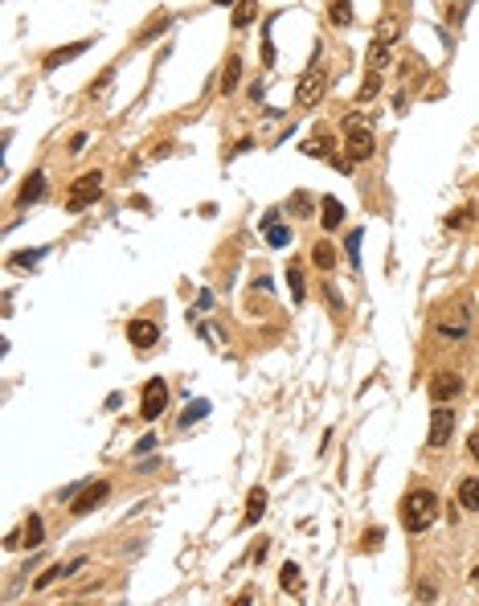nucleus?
<instances>
[{"label": "nucleus", "instance_id": "b1692460", "mask_svg": "<svg viewBox=\"0 0 479 606\" xmlns=\"http://www.w3.org/2000/svg\"><path fill=\"white\" fill-rule=\"evenodd\" d=\"M332 135H320V140H307V144H303V152H307V156H332Z\"/></svg>", "mask_w": 479, "mask_h": 606}, {"label": "nucleus", "instance_id": "9b49d317", "mask_svg": "<svg viewBox=\"0 0 479 606\" xmlns=\"http://www.w3.org/2000/svg\"><path fill=\"white\" fill-rule=\"evenodd\" d=\"M41 197H46V172H29V177H25V184H21V205H37V201H41Z\"/></svg>", "mask_w": 479, "mask_h": 606}, {"label": "nucleus", "instance_id": "f704fd0d", "mask_svg": "<svg viewBox=\"0 0 479 606\" xmlns=\"http://www.w3.org/2000/svg\"><path fill=\"white\" fill-rule=\"evenodd\" d=\"M152 446H156V434H144V439L135 442V451H140V455H148Z\"/></svg>", "mask_w": 479, "mask_h": 606}, {"label": "nucleus", "instance_id": "4be33fe9", "mask_svg": "<svg viewBox=\"0 0 479 606\" xmlns=\"http://www.w3.org/2000/svg\"><path fill=\"white\" fill-rule=\"evenodd\" d=\"M41 540H46V528H41V516H29V521H25V545H29V549H37Z\"/></svg>", "mask_w": 479, "mask_h": 606}, {"label": "nucleus", "instance_id": "f257e3e1", "mask_svg": "<svg viewBox=\"0 0 479 606\" xmlns=\"http://www.w3.org/2000/svg\"><path fill=\"white\" fill-rule=\"evenodd\" d=\"M434 516H438V496L430 488H414L406 491V500H401V524L410 528V533H422V528H430L434 524Z\"/></svg>", "mask_w": 479, "mask_h": 606}, {"label": "nucleus", "instance_id": "7ed1b4c3", "mask_svg": "<svg viewBox=\"0 0 479 606\" xmlns=\"http://www.w3.org/2000/svg\"><path fill=\"white\" fill-rule=\"evenodd\" d=\"M324 86H328V74H324V66H312L295 86V103L299 107H315L320 98H324Z\"/></svg>", "mask_w": 479, "mask_h": 606}, {"label": "nucleus", "instance_id": "39448f33", "mask_svg": "<svg viewBox=\"0 0 479 606\" xmlns=\"http://www.w3.org/2000/svg\"><path fill=\"white\" fill-rule=\"evenodd\" d=\"M102 189V172H83V177L70 184V213H83Z\"/></svg>", "mask_w": 479, "mask_h": 606}, {"label": "nucleus", "instance_id": "20e7f679", "mask_svg": "<svg viewBox=\"0 0 479 606\" xmlns=\"http://www.w3.org/2000/svg\"><path fill=\"white\" fill-rule=\"evenodd\" d=\"M107 496H111V484H107V479H99V484H86L78 496H70V512H74V516H86V512H95V508L107 504Z\"/></svg>", "mask_w": 479, "mask_h": 606}, {"label": "nucleus", "instance_id": "0eeeda50", "mask_svg": "<svg viewBox=\"0 0 479 606\" xmlns=\"http://www.w3.org/2000/svg\"><path fill=\"white\" fill-rule=\"evenodd\" d=\"M459 393H463V377H459V373H451V369H446V373H434V377H430V402H434V406L455 402Z\"/></svg>", "mask_w": 479, "mask_h": 606}, {"label": "nucleus", "instance_id": "f3484780", "mask_svg": "<svg viewBox=\"0 0 479 606\" xmlns=\"http://www.w3.org/2000/svg\"><path fill=\"white\" fill-rule=\"evenodd\" d=\"M238 78H242V58H226V70H221V95H233V86H238Z\"/></svg>", "mask_w": 479, "mask_h": 606}, {"label": "nucleus", "instance_id": "dca6fc26", "mask_svg": "<svg viewBox=\"0 0 479 606\" xmlns=\"http://www.w3.org/2000/svg\"><path fill=\"white\" fill-rule=\"evenodd\" d=\"M78 565H83V561H70V565H50V570H46V573L33 582V590H50L53 582H62V578H66V573H74Z\"/></svg>", "mask_w": 479, "mask_h": 606}, {"label": "nucleus", "instance_id": "393cba45", "mask_svg": "<svg viewBox=\"0 0 479 606\" xmlns=\"http://www.w3.org/2000/svg\"><path fill=\"white\" fill-rule=\"evenodd\" d=\"M266 242H270V246H287V242H291V229H287V226H275V221H266Z\"/></svg>", "mask_w": 479, "mask_h": 606}, {"label": "nucleus", "instance_id": "bb28decb", "mask_svg": "<svg viewBox=\"0 0 479 606\" xmlns=\"http://www.w3.org/2000/svg\"><path fill=\"white\" fill-rule=\"evenodd\" d=\"M279 582H283V590H291V586H299V565H295V561H287V565H283V573H279Z\"/></svg>", "mask_w": 479, "mask_h": 606}, {"label": "nucleus", "instance_id": "ddd939ff", "mask_svg": "<svg viewBox=\"0 0 479 606\" xmlns=\"http://www.w3.org/2000/svg\"><path fill=\"white\" fill-rule=\"evenodd\" d=\"M90 46H95V41L86 37V41H74V46H66V49H53L50 58H46V70H58L62 62H70V58H78V53H86Z\"/></svg>", "mask_w": 479, "mask_h": 606}, {"label": "nucleus", "instance_id": "1a4fd4ad", "mask_svg": "<svg viewBox=\"0 0 479 606\" xmlns=\"http://www.w3.org/2000/svg\"><path fill=\"white\" fill-rule=\"evenodd\" d=\"M467 328H471V311H467V303H459L451 315L438 320V332H443L446 340H463V336H467Z\"/></svg>", "mask_w": 479, "mask_h": 606}, {"label": "nucleus", "instance_id": "4c0bfd02", "mask_svg": "<svg viewBox=\"0 0 479 606\" xmlns=\"http://www.w3.org/2000/svg\"><path fill=\"white\" fill-rule=\"evenodd\" d=\"M471 582H475V586H479V565H475V570H471Z\"/></svg>", "mask_w": 479, "mask_h": 606}, {"label": "nucleus", "instance_id": "2eb2a0df", "mask_svg": "<svg viewBox=\"0 0 479 606\" xmlns=\"http://www.w3.org/2000/svg\"><path fill=\"white\" fill-rule=\"evenodd\" d=\"M364 62H369V70H373V74H381V70H385V66H389V41H373V46H369V53H364Z\"/></svg>", "mask_w": 479, "mask_h": 606}, {"label": "nucleus", "instance_id": "f03ea898", "mask_svg": "<svg viewBox=\"0 0 479 606\" xmlns=\"http://www.w3.org/2000/svg\"><path fill=\"white\" fill-rule=\"evenodd\" d=\"M373 131H369V123L364 119H357V115H348L344 119V152H348V160L357 164V160H369L373 156Z\"/></svg>", "mask_w": 479, "mask_h": 606}, {"label": "nucleus", "instance_id": "9d476101", "mask_svg": "<svg viewBox=\"0 0 479 606\" xmlns=\"http://www.w3.org/2000/svg\"><path fill=\"white\" fill-rule=\"evenodd\" d=\"M127 340L135 348H152V344L160 340V324H152V320H132L127 324Z\"/></svg>", "mask_w": 479, "mask_h": 606}, {"label": "nucleus", "instance_id": "412c9836", "mask_svg": "<svg viewBox=\"0 0 479 606\" xmlns=\"http://www.w3.org/2000/svg\"><path fill=\"white\" fill-rule=\"evenodd\" d=\"M328 21H332V25H340V29L352 25V4H348V0H332V4H328Z\"/></svg>", "mask_w": 479, "mask_h": 606}, {"label": "nucleus", "instance_id": "e433bc0d", "mask_svg": "<svg viewBox=\"0 0 479 606\" xmlns=\"http://www.w3.org/2000/svg\"><path fill=\"white\" fill-rule=\"evenodd\" d=\"M263 553H266V540H258V545L250 549V561H263Z\"/></svg>", "mask_w": 479, "mask_h": 606}, {"label": "nucleus", "instance_id": "7c9ffc66", "mask_svg": "<svg viewBox=\"0 0 479 606\" xmlns=\"http://www.w3.org/2000/svg\"><path fill=\"white\" fill-rule=\"evenodd\" d=\"M397 29H401V21H397V16H394V21H381V33H377V37H381V41H394Z\"/></svg>", "mask_w": 479, "mask_h": 606}, {"label": "nucleus", "instance_id": "4468645a", "mask_svg": "<svg viewBox=\"0 0 479 606\" xmlns=\"http://www.w3.org/2000/svg\"><path fill=\"white\" fill-rule=\"evenodd\" d=\"M320 217H324V229H340V221H344V205H340L336 197H324Z\"/></svg>", "mask_w": 479, "mask_h": 606}, {"label": "nucleus", "instance_id": "6ab92c4d", "mask_svg": "<svg viewBox=\"0 0 479 606\" xmlns=\"http://www.w3.org/2000/svg\"><path fill=\"white\" fill-rule=\"evenodd\" d=\"M312 262L324 271V275H328V271H336V250H332L328 242H315V246H312Z\"/></svg>", "mask_w": 479, "mask_h": 606}, {"label": "nucleus", "instance_id": "aec40b11", "mask_svg": "<svg viewBox=\"0 0 479 606\" xmlns=\"http://www.w3.org/2000/svg\"><path fill=\"white\" fill-rule=\"evenodd\" d=\"M459 504L467 512H479V479H463L459 484Z\"/></svg>", "mask_w": 479, "mask_h": 606}, {"label": "nucleus", "instance_id": "c9c22d12", "mask_svg": "<svg viewBox=\"0 0 479 606\" xmlns=\"http://www.w3.org/2000/svg\"><path fill=\"white\" fill-rule=\"evenodd\" d=\"M467 451H471V459L479 463V430H471V439H467Z\"/></svg>", "mask_w": 479, "mask_h": 606}, {"label": "nucleus", "instance_id": "423d86ee", "mask_svg": "<svg viewBox=\"0 0 479 606\" xmlns=\"http://www.w3.org/2000/svg\"><path fill=\"white\" fill-rule=\"evenodd\" d=\"M168 406V385L160 377H152L148 385H144V397H140V414H144V422H156Z\"/></svg>", "mask_w": 479, "mask_h": 606}, {"label": "nucleus", "instance_id": "a878e982", "mask_svg": "<svg viewBox=\"0 0 479 606\" xmlns=\"http://www.w3.org/2000/svg\"><path fill=\"white\" fill-rule=\"evenodd\" d=\"M287 287H291V299H303V271H299L295 262L287 266Z\"/></svg>", "mask_w": 479, "mask_h": 606}, {"label": "nucleus", "instance_id": "473e14b6", "mask_svg": "<svg viewBox=\"0 0 479 606\" xmlns=\"http://www.w3.org/2000/svg\"><path fill=\"white\" fill-rule=\"evenodd\" d=\"M361 229H352V234H348V254H352V258H357V254H361Z\"/></svg>", "mask_w": 479, "mask_h": 606}, {"label": "nucleus", "instance_id": "6e6552de", "mask_svg": "<svg viewBox=\"0 0 479 606\" xmlns=\"http://www.w3.org/2000/svg\"><path fill=\"white\" fill-rule=\"evenodd\" d=\"M451 434H455V409L438 406V409H434V418H430L426 442H430V446H446V442H451Z\"/></svg>", "mask_w": 479, "mask_h": 606}, {"label": "nucleus", "instance_id": "c85d7f7f", "mask_svg": "<svg viewBox=\"0 0 479 606\" xmlns=\"http://www.w3.org/2000/svg\"><path fill=\"white\" fill-rule=\"evenodd\" d=\"M312 209H315L312 197H307V193H295V201H291V213H295V217H307Z\"/></svg>", "mask_w": 479, "mask_h": 606}, {"label": "nucleus", "instance_id": "72a5a7b5", "mask_svg": "<svg viewBox=\"0 0 479 606\" xmlns=\"http://www.w3.org/2000/svg\"><path fill=\"white\" fill-rule=\"evenodd\" d=\"M381 537H385L381 528H369V533H364V549H377V545H381Z\"/></svg>", "mask_w": 479, "mask_h": 606}, {"label": "nucleus", "instance_id": "f8f14e48", "mask_svg": "<svg viewBox=\"0 0 479 606\" xmlns=\"http://www.w3.org/2000/svg\"><path fill=\"white\" fill-rule=\"evenodd\" d=\"M263 512H266V491H263V488H254V491H250V500H246V516H242V528H254V524L263 521Z\"/></svg>", "mask_w": 479, "mask_h": 606}, {"label": "nucleus", "instance_id": "5701e85b", "mask_svg": "<svg viewBox=\"0 0 479 606\" xmlns=\"http://www.w3.org/2000/svg\"><path fill=\"white\" fill-rule=\"evenodd\" d=\"M377 95H381V74H373V70H369V78L361 82L357 98H361V103H369V98H377Z\"/></svg>", "mask_w": 479, "mask_h": 606}, {"label": "nucleus", "instance_id": "2f4dec72", "mask_svg": "<svg viewBox=\"0 0 479 606\" xmlns=\"http://www.w3.org/2000/svg\"><path fill=\"white\" fill-rule=\"evenodd\" d=\"M205 414H209V406H205V402H197V406H193V409L181 418V426H193V418H205Z\"/></svg>", "mask_w": 479, "mask_h": 606}, {"label": "nucleus", "instance_id": "c756f323", "mask_svg": "<svg viewBox=\"0 0 479 606\" xmlns=\"http://www.w3.org/2000/svg\"><path fill=\"white\" fill-rule=\"evenodd\" d=\"M471 221H475V209H459V213H451V221H446V226L463 229V226H471Z\"/></svg>", "mask_w": 479, "mask_h": 606}, {"label": "nucleus", "instance_id": "a211bd4d", "mask_svg": "<svg viewBox=\"0 0 479 606\" xmlns=\"http://www.w3.org/2000/svg\"><path fill=\"white\" fill-rule=\"evenodd\" d=\"M254 16H258V0H238V9H233V29L254 25Z\"/></svg>", "mask_w": 479, "mask_h": 606}, {"label": "nucleus", "instance_id": "cd10ccee", "mask_svg": "<svg viewBox=\"0 0 479 606\" xmlns=\"http://www.w3.org/2000/svg\"><path fill=\"white\" fill-rule=\"evenodd\" d=\"M41 254H46V250H21V254H13V266H37V258H41Z\"/></svg>", "mask_w": 479, "mask_h": 606}]
</instances>
